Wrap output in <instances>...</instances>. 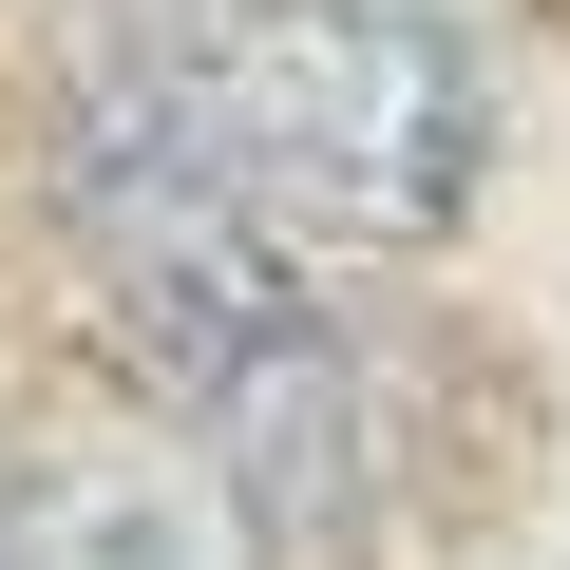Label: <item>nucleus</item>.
I'll return each mask as SVG.
<instances>
[{
  "mask_svg": "<svg viewBox=\"0 0 570 570\" xmlns=\"http://www.w3.org/2000/svg\"><path fill=\"white\" fill-rule=\"evenodd\" d=\"M190 96L247 171V209L305 247L324 285L438 266L494 171V77L438 0H171Z\"/></svg>",
  "mask_w": 570,
  "mask_h": 570,
  "instance_id": "1",
  "label": "nucleus"
},
{
  "mask_svg": "<svg viewBox=\"0 0 570 570\" xmlns=\"http://www.w3.org/2000/svg\"><path fill=\"white\" fill-rule=\"evenodd\" d=\"M153 400H171V438L228 475V513H247L266 570H381V381H362V343H343V285L285 305V324H247V343H209V362L153 381Z\"/></svg>",
  "mask_w": 570,
  "mask_h": 570,
  "instance_id": "2",
  "label": "nucleus"
},
{
  "mask_svg": "<svg viewBox=\"0 0 570 570\" xmlns=\"http://www.w3.org/2000/svg\"><path fill=\"white\" fill-rule=\"evenodd\" d=\"M0 570H266L228 475L171 438V419H39L0 438Z\"/></svg>",
  "mask_w": 570,
  "mask_h": 570,
  "instance_id": "3",
  "label": "nucleus"
},
{
  "mask_svg": "<svg viewBox=\"0 0 570 570\" xmlns=\"http://www.w3.org/2000/svg\"><path fill=\"white\" fill-rule=\"evenodd\" d=\"M438 20H456V0H438Z\"/></svg>",
  "mask_w": 570,
  "mask_h": 570,
  "instance_id": "4",
  "label": "nucleus"
}]
</instances>
